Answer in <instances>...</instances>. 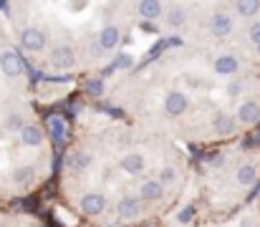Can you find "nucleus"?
<instances>
[{"label":"nucleus","instance_id":"6","mask_svg":"<svg viewBox=\"0 0 260 227\" xmlns=\"http://www.w3.org/2000/svg\"><path fill=\"white\" fill-rule=\"evenodd\" d=\"M187 93H182V91H170L167 96H165V114L167 116H172V119H177V116H182L184 111H187Z\"/></svg>","mask_w":260,"mask_h":227},{"label":"nucleus","instance_id":"27","mask_svg":"<svg viewBox=\"0 0 260 227\" xmlns=\"http://www.w3.org/2000/svg\"><path fill=\"white\" fill-rule=\"evenodd\" d=\"M243 93V83L240 81H230L228 83V96H240Z\"/></svg>","mask_w":260,"mask_h":227},{"label":"nucleus","instance_id":"1","mask_svg":"<svg viewBox=\"0 0 260 227\" xmlns=\"http://www.w3.org/2000/svg\"><path fill=\"white\" fill-rule=\"evenodd\" d=\"M0 71H3V76H8V78H18V76H23V71H25V61L20 58L18 51L3 48L0 51Z\"/></svg>","mask_w":260,"mask_h":227},{"label":"nucleus","instance_id":"17","mask_svg":"<svg viewBox=\"0 0 260 227\" xmlns=\"http://www.w3.org/2000/svg\"><path fill=\"white\" fill-rule=\"evenodd\" d=\"M36 179V167L25 164V167H15L13 169V184L15 187H28Z\"/></svg>","mask_w":260,"mask_h":227},{"label":"nucleus","instance_id":"2","mask_svg":"<svg viewBox=\"0 0 260 227\" xmlns=\"http://www.w3.org/2000/svg\"><path fill=\"white\" fill-rule=\"evenodd\" d=\"M79 207L86 217H99L104 210H106V194L101 189H91L86 194H81L79 200Z\"/></svg>","mask_w":260,"mask_h":227},{"label":"nucleus","instance_id":"12","mask_svg":"<svg viewBox=\"0 0 260 227\" xmlns=\"http://www.w3.org/2000/svg\"><path fill=\"white\" fill-rule=\"evenodd\" d=\"M137 13L149 23V20H157L159 15H165V5H162V0H139Z\"/></svg>","mask_w":260,"mask_h":227},{"label":"nucleus","instance_id":"14","mask_svg":"<svg viewBox=\"0 0 260 227\" xmlns=\"http://www.w3.org/2000/svg\"><path fill=\"white\" fill-rule=\"evenodd\" d=\"M238 121L250 126V124H258L260 121V106L255 101H245L240 109H238Z\"/></svg>","mask_w":260,"mask_h":227},{"label":"nucleus","instance_id":"26","mask_svg":"<svg viewBox=\"0 0 260 227\" xmlns=\"http://www.w3.org/2000/svg\"><path fill=\"white\" fill-rule=\"evenodd\" d=\"M192 215H194V205H187L179 215H177V222H182V225H187L189 220H192Z\"/></svg>","mask_w":260,"mask_h":227},{"label":"nucleus","instance_id":"4","mask_svg":"<svg viewBox=\"0 0 260 227\" xmlns=\"http://www.w3.org/2000/svg\"><path fill=\"white\" fill-rule=\"evenodd\" d=\"M51 66L53 69H74L76 66V48L71 43H61L51 51Z\"/></svg>","mask_w":260,"mask_h":227},{"label":"nucleus","instance_id":"16","mask_svg":"<svg viewBox=\"0 0 260 227\" xmlns=\"http://www.w3.org/2000/svg\"><path fill=\"white\" fill-rule=\"evenodd\" d=\"M235 182H238L240 187H255V182H258V169H255L253 164H243V167L235 172Z\"/></svg>","mask_w":260,"mask_h":227},{"label":"nucleus","instance_id":"3","mask_svg":"<svg viewBox=\"0 0 260 227\" xmlns=\"http://www.w3.org/2000/svg\"><path fill=\"white\" fill-rule=\"evenodd\" d=\"M20 46L30 53H38V51L46 48V33L36 25H28V28L20 30Z\"/></svg>","mask_w":260,"mask_h":227},{"label":"nucleus","instance_id":"11","mask_svg":"<svg viewBox=\"0 0 260 227\" xmlns=\"http://www.w3.org/2000/svg\"><path fill=\"white\" fill-rule=\"evenodd\" d=\"M212 69H215V74L217 76H235L238 74V69H240V63H238V58H235L233 53H222V56L215 58Z\"/></svg>","mask_w":260,"mask_h":227},{"label":"nucleus","instance_id":"29","mask_svg":"<svg viewBox=\"0 0 260 227\" xmlns=\"http://www.w3.org/2000/svg\"><path fill=\"white\" fill-rule=\"evenodd\" d=\"M0 10H8V0H0Z\"/></svg>","mask_w":260,"mask_h":227},{"label":"nucleus","instance_id":"20","mask_svg":"<svg viewBox=\"0 0 260 227\" xmlns=\"http://www.w3.org/2000/svg\"><path fill=\"white\" fill-rule=\"evenodd\" d=\"M215 132H217L220 137H230V134H235V119L228 116V114H220V116L215 119Z\"/></svg>","mask_w":260,"mask_h":227},{"label":"nucleus","instance_id":"30","mask_svg":"<svg viewBox=\"0 0 260 227\" xmlns=\"http://www.w3.org/2000/svg\"><path fill=\"white\" fill-rule=\"evenodd\" d=\"M258 53H260V43H258Z\"/></svg>","mask_w":260,"mask_h":227},{"label":"nucleus","instance_id":"22","mask_svg":"<svg viewBox=\"0 0 260 227\" xmlns=\"http://www.w3.org/2000/svg\"><path fill=\"white\" fill-rule=\"evenodd\" d=\"M25 126V121H23V116L20 114H15V111H10L8 116H5V129L8 132H18L20 134V129Z\"/></svg>","mask_w":260,"mask_h":227},{"label":"nucleus","instance_id":"21","mask_svg":"<svg viewBox=\"0 0 260 227\" xmlns=\"http://www.w3.org/2000/svg\"><path fill=\"white\" fill-rule=\"evenodd\" d=\"M235 10L243 18H253L260 13V0H235Z\"/></svg>","mask_w":260,"mask_h":227},{"label":"nucleus","instance_id":"7","mask_svg":"<svg viewBox=\"0 0 260 227\" xmlns=\"http://www.w3.org/2000/svg\"><path fill=\"white\" fill-rule=\"evenodd\" d=\"M119 41H121L119 28H116V25H104L101 33H99V46H93V53L101 56V51H111V48H116Z\"/></svg>","mask_w":260,"mask_h":227},{"label":"nucleus","instance_id":"10","mask_svg":"<svg viewBox=\"0 0 260 227\" xmlns=\"http://www.w3.org/2000/svg\"><path fill=\"white\" fill-rule=\"evenodd\" d=\"M137 197H139L142 202H159V200L165 197V187H162L157 179H147V182H142Z\"/></svg>","mask_w":260,"mask_h":227},{"label":"nucleus","instance_id":"13","mask_svg":"<svg viewBox=\"0 0 260 227\" xmlns=\"http://www.w3.org/2000/svg\"><path fill=\"white\" fill-rule=\"evenodd\" d=\"M43 139H46V134H43V129L36 126V124H25V126L20 129V142H23L25 147H41Z\"/></svg>","mask_w":260,"mask_h":227},{"label":"nucleus","instance_id":"28","mask_svg":"<svg viewBox=\"0 0 260 227\" xmlns=\"http://www.w3.org/2000/svg\"><path fill=\"white\" fill-rule=\"evenodd\" d=\"M248 36H250V41H253V43L258 46V43H260V20H258V23H253V25H250Z\"/></svg>","mask_w":260,"mask_h":227},{"label":"nucleus","instance_id":"8","mask_svg":"<svg viewBox=\"0 0 260 227\" xmlns=\"http://www.w3.org/2000/svg\"><path fill=\"white\" fill-rule=\"evenodd\" d=\"M119 167L126 172V174H142L144 172V167H147V159H144V154L142 151H129V154H124L121 156V161H119Z\"/></svg>","mask_w":260,"mask_h":227},{"label":"nucleus","instance_id":"23","mask_svg":"<svg viewBox=\"0 0 260 227\" xmlns=\"http://www.w3.org/2000/svg\"><path fill=\"white\" fill-rule=\"evenodd\" d=\"M157 182H159L162 187L174 184V182H177V169H174V167H162V169H159V177H157Z\"/></svg>","mask_w":260,"mask_h":227},{"label":"nucleus","instance_id":"15","mask_svg":"<svg viewBox=\"0 0 260 227\" xmlns=\"http://www.w3.org/2000/svg\"><path fill=\"white\" fill-rule=\"evenodd\" d=\"M48 132H51V137H53V142H56V144H63V142H66V137H69V126H66L63 116L53 114V116L48 119Z\"/></svg>","mask_w":260,"mask_h":227},{"label":"nucleus","instance_id":"18","mask_svg":"<svg viewBox=\"0 0 260 227\" xmlns=\"http://www.w3.org/2000/svg\"><path fill=\"white\" fill-rule=\"evenodd\" d=\"M91 154L88 151H74V154H69V159H66V164H69V169H74V172H84L91 167Z\"/></svg>","mask_w":260,"mask_h":227},{"label":"nucleus","instance_id":"25","mask_svg":"<svg viewBox=\"0 0 260 227\" xmlns=\"http://www.w3.org/2000/svg\"><path fill=\"white\" fill-rule=\"evenodd\" d=\"M111 66H114L116 71H119V69H129V66H132V56H129V53H119Z\"/></svg>","mask_w":260,"mask_h":227},{"label":"nucleus","instance_id":"19","mask_svg":"<svg viewBox=\"0 0 260 227\" xmlns=\"http://www.w3.org/2000/svg\"><path fill=\"white\" fill-rule=\"evenodd\" d=\"M165 18H167V25H170V28H179V25H184L187 13H184V8H182V5H177V3H174V5L167 8Z\"/></svg>","mask_w":260,"mask_h":227},{"label":"nucleus","instance_id":"5","mask_svg":"<svg viewBox=\"0 0 260 227\" xmlns=\"http://www.w3.org/2000/svg\"><path fill=\"white\" fill-rule=\"evenodd\" d=\"M116 215H119V220H124V222L139 220V215H142V200H139V197H132V194H124V197L119 200V205H116Z\"/></svg>","mask_w":260,"mask_h":227},{"label":"nucleus","instance_id":"24","mask_svg":"<svg viewBox=\"0 0 260 227\" xmlns=\"http://www.w3.org/2000/svg\"><path fill=\"white\" fill-rule=\"evenodd\" d=\"M86 91L91 96H101L104 93V81L101 78H96V81H88L86 83Z\"/></svg>","mask_w":260,"mask_h":227},{"label":"nucleus","instance_id":"9","mask_svg":"<svg viewBox=\"0 0 260 227\" xmlns=\"http://www.w3.org/2000/svg\"><path fill=\"white\" fill-rule=\"evenodd\" d=\"M210 33L215 38H225L233 33V18L228 13H215L212 20H210Z\"/></svg>","mask_w":260,"mask_h":227}]
</instances>
